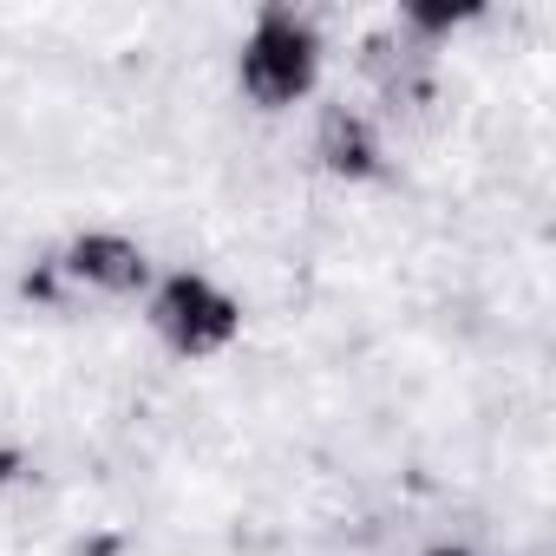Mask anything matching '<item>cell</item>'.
Returning <instances> with one entry per match:
<instances>
[{
  "instance_id": "3957f363",
  "label": "cell",
  "mask_w": 556,
  "mask_h": 556,
  "mask_svg": "<svg viewBox=\"0 0 556 556\" xmlns=\"http://www.w3.org/2000/svg\"><path fill=\"white\" fill-rule=\"evenodd\" d=\"M144 328L170 361L203 367L242 341L249 315H242V295L216 282L210 268H157V282L144 289Z\"/></svg>"
},
{
  "instance_id": "6da1fadb",
  "label": "cell",
  "mask_w": 556,
  "mask_h": 556,
  "mask_svg": "<svg viewBox=\"0 0 556 556\" xmlns=\"http://www.w3.org/2000/svg\"><path fill=\"white\" fill-rule=\"evenodd\" d=\"M321 66H328L321 21L308 8H295V0H262L242 27V40H236V92L255 112L308 105L321 86Z\"/></svg>"
},
{
  "instance_id": "8992f818",
  "label": "cell",
  "mask_w": 556,
  "mask_h": 556,
  "mask_svg": "<svg viewBox=\"0 0 556 556\" xmlns=\"http://www.w3.org/2000/svg\"><path fill=\"white\" fill-rule=\"evenodd\" d=\"M413 556H478L471 543H426V549H413Z\"/></svg>"
},
{
  "instance_id": "5b68a950",
  "label": "cell",
  "mask_w": 556,
  "mask_h": 556,
  "mask_svg": "<svg viewBox=\"0 0 556 556\" xmlns=\"http://www.w3.org/2000/svg\"><path fill=\"white\" fill-rule=\"evenodd\" d=\"M21 471H27V452H21V445H14L8 432H0V491H8V484H14Z\"/></svg>"
},
{
  "instance_id": "277c9868",
  "label": "cell",
  "mask_w": 556,
  "mask_h": 556,
  "mask_svg": "<svg viewBox=\"0 0 556 556\" xmlns=\"http://www.w3.org/2000/svg\"><path fill=\"white\" fill-rule=\"evenodd\" d=\"M308 157L321 177L334 184H380L387 177V138H380V118L354 99H328L315 112V131H308Z\"/></svg>"
},
{
  "instance_id": "7a4b0ae2",
  "label": "cell",
  "mask_w": 556,
  "mask_h": 556,
  "mask_svg": "<svg viewBox=\"0 0 556 556\" xmlns=\"http://www.w3.org/2000/svg\"><path fill=\"white\" fill-rule=\"evenodd\" d=\"M151 282H157L151 249L131 229L92 223V229H73L60 249L40 255V268L21 282V295L27 302H47V308L73 302V295H86V302H144Z\"/></svg>"
}]
</instances>
